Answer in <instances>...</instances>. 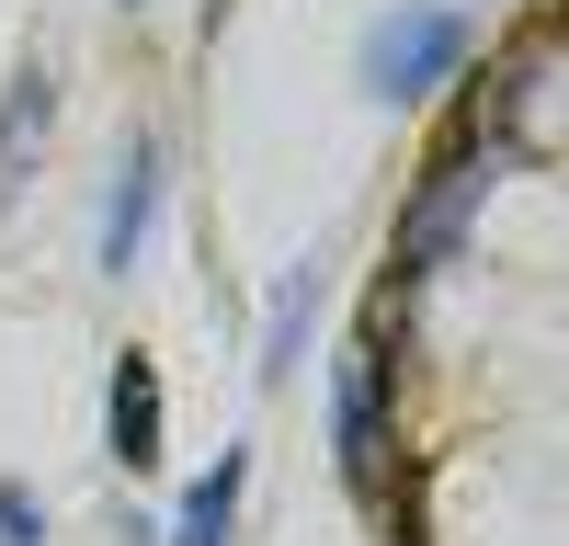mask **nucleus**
Segmentation results:
<instances>
[{"label": "nucleus", "mask_w": 569, "mask_h": 546, "mask_svg": "<svg viewBox=\"0 0 569 546\" xmlns=\"http://www.w3.org/2000/svg\"><path fill=\"white\" fill-rule=\"evenodd\" d=\"M512 160H501V136H479V125H456L433 160H421V182H410V205H399V273H433V262H456V240L479 228V205H490V182H501Z\"/></svg>", "instance_id": "obj_1"}, {"label": "nucleus", "mask_w": 569, "mask_h": 546, "mask_svg": "<svg viewBox=\"0 0 569 546\" xmlns=\"http://www.w3.org/2000/svg\"><path fill=\"white\" fill-rule=\"evenodd\" d=\"M456 125H479L501 136V160H558V23H525L490 58V80L467 91V114Z\"/></svg>", "instance_id": "obj_2"}, {"label": "nucleus", "mask_w": 569, "mask_h": 546, "mask_svg": "<svg viewBox=\"0 0 569 546\" xmlns=\"http://www.w3.org/2000/svg\"><path fill=\"white\" fill-rule=\"evenodd\" d=\"M456 69H467V12L456 0H399V12H376L365 58H353L365 103H421V91H445Z\"/></svg>", "instance_id": "obj_3"}, {"label": "nucleus", "mask_w": 569, "mask_h": 546, "mask_svg": "<svg viewBox=\"0 0 569 546\" xmlns=\"http://www.w3.org/2000/svg\"><path fill=\"white\" fill-rule=\"evenodd\" d=\"M103 455L126 478L160 467V364L149 353H114V376H103Z\"/></svg>", "instance_id": "obj_4"}, {"label": "nucleus", "mask_w": 569, "mask_h": 546, "mask_svg": "<svg viewBox=\"0 0 569 546\" xmlns=\"http://www.w3.org/2000/svg\"><path fill=\"white\" fill-rule=\"evenodd\" d=\"M149 216H160V136H126L114 194H103V273H137V251H149Z\"/></svg>", "instance_id": "obj_5"}, {"label": "nucleus", "mask_w": 569, "mask_h": 546, "mask_svg": "<svg viewBox=\"0 0 569 546\" xmlns=\"http://www.w3.org/2000/svg\"><path fill=\"white\" fill-rule=\"evenodd\" d=\"M46 125H58V80L23 58V69H12V91H0V216H12V194H23L34 160H46Z\"/></svg>", "instance_id": "obj_6"}, {"label": "nucleus", "mask_w": 569, "mask_h": 546, "mask_svg": "<svg viewBox=\"0 0 569 546\" xmlns=\"http://www.w3.org/2000/svg\"><path fill=\"white\" fill-rule=\"evenodd\" d=\"M308 318H319V262H284V273H273V307H262V353H251V376H262V387L297 376Z\"/></svg>", "instance_id": "obj_7"}, {"label": "nucleus", "mask_w": 569, "mask_h": 546, "mask_svg": "<svg viewBox=\"0 0 569 546\" xmlns=\"http://www.w3.org/2000/svg\"><path fill=\"white\" fill-rule=\"evenodd\" d=\"M240 478H251V444H217V467L182 489V513H171V546H228V524H240Z\"/></svg>", "instance_id": "obj_8"}, {"label": "nucleus", "mask_w": 569, "mask_h": 546, "mask_svg": "<svg viewBox=\"0 0 569 546\" xmlns=\"http://www.w3.org/2000/svg\"><path fill=\"white\" fill-rule=\"evenodd\" d=\"M0 546H46V501L23 478H0Z\"/></svg>", "instance_id": "obj_9"}, {"label": "nucleus", "mask_w": 569, "mask_h": 546, "mask_svg": "<svg viewBox=\"0 0 569 546\" xmlns=\"http://www.w3.org/2000/svg\"><path fill=\"white\" fill-rule=\"evenodd\" d=\"M126 12H137V0H126Z\"/></svg>", "instance_id": "obj_10"}]
</instances>
